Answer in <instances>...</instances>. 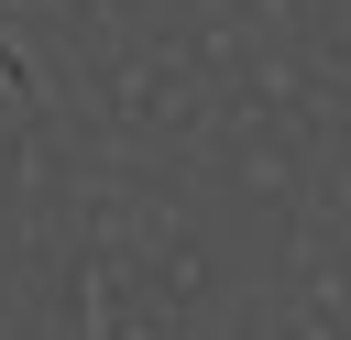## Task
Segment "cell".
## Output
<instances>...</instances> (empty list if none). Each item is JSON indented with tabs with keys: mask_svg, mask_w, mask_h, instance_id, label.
Masks as SVG:
<instances>
[{
	"mask_svg": "<svg viewBox=\"0 0 351 340\" xmlns=\"http://www.w3.org/2000/svg\"><path fill=\"white\" fill-rule=\"evenodd\" d=\"M0 77H11V88H22V44H11V33H0Z\"/></svg>",
	"mask_w": 351,
	"mask_h": 340,
	"instance_id": "1",
	"label": "cell"
}]
</instances>
